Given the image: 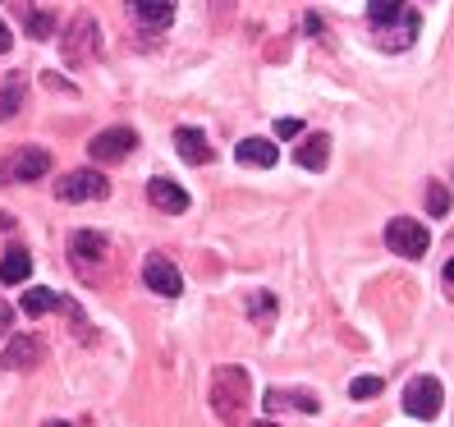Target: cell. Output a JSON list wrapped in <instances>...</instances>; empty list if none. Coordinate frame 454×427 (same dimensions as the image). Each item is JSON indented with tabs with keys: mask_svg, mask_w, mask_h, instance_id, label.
<instances>
[{
	"mask_svg": "<svg viewBox=\"0 0 454 427\" xmlns=\"http://www.w3.org/2000/svg\"><path fill=\"white\" fill-rule=\"evenodd\" d=\"M248 372L239 363H221L216 372H211V414H216L225 427H239L244 423V409H248Z\"/></svg>",
	"mask_w": 454,
	"mask_h": 427,
	"instance_id": "6da1fadb",
	"label": "cell"
},
{
	"mask_svg": "<svg viewBox=\"0 0 454 427\" xmlns=\"http://www.w3.org/2000/svg\"><path fill=\"white\" fill-rule=\"evenodd\" d=\"M69 266L78 272V281H101L106 276V266H111V244H106V234L97 230H78L69 239Z\"/></svg>",
	"mask_w": 454,
	"mask_h": 427,
	"instance_id": "7a4b0ae2",
	"label": "cell"
},
{
	"mask_svg": "<svg viewBox=\"0 0 454 427\" xmlns=\"http://www.w3.org/2000/svg\"><path fill=\"white\" fill-rule=\"evenodd\" d=\"M97 51H101V28H97V19H92V14H74L69 28L60 33V56H65V65L78 69V65H88Z\"/></svg>",
	"mask_w": 454,
	"mask_h": 427,
	"instance_id": "3957f363",
	"label": "cell"
},
{
	"mask_svg": "<svg viewBox=\"0 0 454 427\" xmlns=\"http://www.w3.org/2000/svg\"><path fill=\"white\" fill-rule=\"evenodd\" d=\"M106 194H111V179H106L97 166L92 170H69L56 184V198L60 202H101Z\"/></svg>",
	"mask_w": 454,
	"mask_h": 427,
	"instance_id": "277c9868",
	"label": "cell"
},
{
	"mask_svg": "<svg viewBox=\"0 0 454 427\" xmlns=\"http://www.w3.org/2000/svg\"><path fill=\"white\" fill-rule=\"evenodd\" d=\"M138 147V133H133L129 124H115V129H101V133H92V143H88V156L97 166H115V162H124V156Z\"/></svg>",
	"mask_w": 454,
	"mask_h": 427,
	"instance_id": "5b68a950",
	"label": "cell"
},
{
	"mask_svg": "<svg viewBox=\"0 0 454 427\" xmlns=\"http://www.w3.org/2000/svg\"><path fill=\"white\" fill-rule=\"evenodd\" d=\"M386 244H390V253H399V257H422L427 244H432V234H427V225L413 221V217H395V221L386 225Z\"/></svg>",
	"mask_w": 454,
	"mask_h": 427,
	"instance_id": "8992f818",
	"label": "cell"
},
{
	"mask_svg": "<svg viewBox=\"0 0 454 427\" xmlns=\"http://www.w3.org/2000/svg\"><path fill=\"white\" fill-rule=\"evenodd\" d=\"M441 405H445V386H441L436 377H413V382L404 386V409H409L413 418L432 423V418L441 414Z\"/></svg>",
	"mask_w": 454,
	"mask_h": 427,
	"instance_id": "52a82bcc",
	"label": "cell"
},
{
	"mask_svg": "<svg viewBox=\"0 0 454 427\" xmlns=\"http://www.w3.org/2000/svg\"><path fill=\"white\" fill-rule=\"evenodd\" d=\"M143 281H147L152 295H161V299L184 295V276H179V266H175L170 257H147V262H143Z\"/></svg>",
	"mask_w": 454,
	"mask_h": 427,
	"instance_id": "ba28073f",
	"label": "cell"
},
{
	"mask_svg": "<svg viewBox=\"0 0 454 427\" xmlns=\"http://www.w3.org/2000/svg\"><path fill=\"white\" fill-rule=\"evenodd\" d=\"M46 359V344L37 336H14L5 350H0V368H10V372H28V368H42Z\"/></svg>",
	"mask_w": 454,
	"mask_h": 427,
	"instance_id": "9c48e42d",
	"label": "cell"
},
{
	"mask_svg": "<svg viewBox=\"0 0 454 427\" xmlns=\"http://www.w3.org/2000/svg\"><path fill=\"white\" fill-rule=\"evenodd\" d=\"M147 198H152V207H156V211H170V217H179V211H189V194H184L175 179H166V175L147 179Z\"/></svg>",
	"mask_w": 454,
	"mask_h": 427,
	"instance_id": "30bf717a",
	"label": "cell"
},
{
	"mask_svg": "<svg viewBox=\"0 0 454 427\" xmlns=\"http://www.w3.org/2000/svg\"><path fill=\"white\" fill-rule=\"evenodd\" d=\"M262 409H266V414H280V409L317 414V409H322V399H317V395H308V391H280V386H271V391L262 395Z\"/></svg>",
	"mask_w": 454,
	"mask_h": 427,
	"instance_id": "8fae6325",
	"label": "cell"
},
{
	"mask_svg": "<svg viewBox=\"0 0 454 427\" xmlns=\"http://www.w3.org/2000/svg\"><path fill=\"white\" fill-rule=\"evenodd\" d=\"M175 147H179V156H184L189 166H207V162H211V143H207V133H202V129H193V124L175 129Z\"/></svg>",
	"mask_w": 454,
	"mask_h": 427,
	"instance_id": "7c38bea8",
	"label": "cell"
},
{
	"mask_svg": "<svg viewBox=\"0 0 454 427\" xmlns=\"http://www.w3.org/2000/svg\"><path fill=\"white\" fill-rule=\"evenodd\" d=\"M234 156H239V166L271 170V166L280 162V147H276V143H266V138H244V143L234 147Z\"/></svg>",
	"mask_w": 454,
	"mask_h": 427,
	"instance_id": "4fadbf2b",
	"label": "cell"
},
{
	"mask_svg": "<svg viewBox=\"0 0 454 427\" xmlns=\"http://www.w3.org/2000/svg\"><path fill=\"white\" fill-rule=\"evenodd\" d=\"M294 162H299L303 170H322L331 162V138L326 133H308V138L299 143V152H294Z\"/></svg>",
	"mask_w": 454,
	"mask_h": 427,
	"instance_id": "5bb4252c",
	"label": "cell"
},
{
	"mask_svg": "<svg viewBox=\"0 0 454 427\" xmlns=\"http://www.w3.org/2000/svg\"><path fill=\"white\" fill-rule=\"evenodd\" d=\"M46 170H51V152H46V147H23V152L14 156V179H23V184L42 179Z\"/></svg>",
	"mask_w": 454,
	"mask_h": 427,
	"instance_id": "9a60e30c",
	"label": "cell"
},
{
	"mask_svg": "<svg viewBox=\"0 0 454 427\" xmlns=\"http://www.w3.org/2000/svg\"><path fill=\"white\" fill-rule=\"evenodd\" d=\"M19 308L28 312V317H42V312H56V308H65V299L56 295V289H46V285H33V289H23Z\"/></svg>",
	"mask_w": 454,
	"mask_h": 427,
	"instance_id": "2e32d148",
	"label": "cell"
},
{
	"mask_svg": "<svg viewBox=\"0 0 454 427\" xmlns=\"http://www.w3.org/2000/svg\"><path fill=\"white\" fill-rule=\"evenodd\" d=\"M409 14V5H404V0H367V23H372V28H390V23L395 19H404Z\"/></svg>",
	"mask_w": 454,
	"mask_h": 427,
	"instance_id": "e0dca14e",
	"label": "cell"
},
{
	"mask_svg": "<svg viewBox=\"0 0 454 427\" xmlns=\"http://www.w3.org/2000/svg\"><path fill=\"white\" fill-rule=\"evenodd\" d=\"M28 276H33V257L23 249H10L5 262H0V281H5V285H23Z\"/></svg>",
	"mask_w": 454,
	"mask_h": 427,
	"instance_id": "ac0fdd59",
	"label": "cell"
},
{
	"mask_svg": "<svg viewBox=\"0 0 454 427\" xmlns=\"http://www.w3.org/2000/svg\"><path fill=\"white\" fill-rule=\"evenodd\" d=\"M133 14H138L147 28H161V23H170V14H175V0H133Z\"/></svg>",
	"mask_w": 454,
	"mask_h": 427,
	"instance_id": "d6986e66",
	"label": "cell"
},
{
	"mask_svg": "<svg viewBox=\"0 0 454 427\" xmlns=\"http://www.w3.org/2000/svg\"><path fill=\"white\" fill-rule=\"evenodd\" d=\"M19 101H23V74L5 78V92H0V120H14L19 115Z\"/></svg>",
	"mask_w": 454,
	"mask_h": 427,
	"instance_id": "ffe728a7",
	"label": "cell"
},
{
	"mask_svg": "<svg viewBox=\"0 0 454 427\" xmlns=\"http://www.w3.org/2000/svg\"><path fill=\"white\" fill-rule=\"evenodd\" d=\"M23 23H28L33 37H51V33H56V19H51L46 10H33V5H23Z\"/></svg>",
	"mask_w": 454,
	"mask_h": 427,
	"instance_id": "44dd1931",
	"label": "cell"
},
{
	"mask_svg": "<svg viewBox=\"0 0 454 427\" xmlns=\"http://www.w3.org/2000/svg\"><path fill=\"white\" fill-rule=\"evenodd\" d=\"M427 211H432V217H445L450 211V189L436 179H427Z\"/></svg>",
	"mask_w": 454,
	"mask_h": 427,
	"instance_id": "7402d4cb",
	"label": "cell"
},
{
	"mask_svg": "<svg viewBox=\"0 0 454 427\" xmlns=\"http://www.w3.org/2000/svg\"><path fill=\"white\" fill-rule=\"evenodd\" d=\"M248 312L257 317V322H266V317H271V312H276V299H271V295H266V289H257V295H248Z\"/></svg>",
	"mask_w": 454,
	"mask_h": 427,
	"instance_id": "603a6c76",
	"label": "cell"
},
{
	"mask_svg": "<svg viewBox=\"0 0 454 427\" xmlns=\"http://www.w3.org/2000/svg\"><path fill=\"white\" fill-rule=\"evenodd\" d=\"M381 386H386L381 377H354L349 382V395L354 399H372V395H381Z\"/></svg>",
	"mask_w": 454,
	"mask_h": 427,
	"instance_id": "cb8c5ba5",
	"label": "cell"
},
{
	"mask_svg": "<svg viewBox=\"0 0 454 427\" xmlns=\"http://www.w3.org/2000/svg\"><path fill=\"white\" fill-rule=\"evenodd\" d=\"M299 120H276V133H280V138H299Z\"/></svg>",
	"mask_w": 454,
	"mask_h": 427,
	"instance_id": "d4e9b609",
	"label": "cell"
},
{
	"mask_svg": "<svg viewBox=\"0 0 454 427\" xmlns=\"http://www.w3.org/2000/svg\"><path fill=\"white\" fill-rule=\"evenodd\" d=\"M303 28H308L312 37H322V33H326V23H322V19H317V14H308V19H303Z\"/></svg>",
	"mask_w": 454,
	"mask_h": 427,
	"instance_id": "484cf974",
	"label": "cell"
},
{
	"mask_svg": "<svg viewBox=\"0 0 454 427\" xmlns=\"http://www.w3.org/2000/svg\"><path fill=\"white\" fill-rule=\"evenodd\" d=\"M10 46H14V37H10V28H5V23H0V56H5Z\"/></svg>",
	"mask_w": 454,
	"mask_h": 427,
	"instance_id": "4316f807",
	"label": "cell"
},
{
	"mask_svg": "<svg viewBox=\"0 0 454 427\" xmlns=\"http://www.w3.org/2000/svg\"><path fill=\"white\" fill-rule=\"evenodd\" d=\"M445 281H450V285H454V257H450V262H445Z\"/></svg>",
	"mask_w": 454,
	"mask_h": 427,
	"instance_id": "83f0119b",
	"label": "cell"
},
{
	"mask_svg": "<svg viewBox=\"0 0 454 427\" xmlns=\"http://www.w3.org/2000/svg\"><path fill=\"white\" fill-rule=\"evenodd\" d=\"M46 427H74V423H60V418H51V423H46Z\"/></svg>",
	"mask_w": 454,
	"mask_h": 427,
	"instance_id": "f1b7e54d",
	"label": "cell"
},
{
	"mask_svg": "<svg viewBox=\"0 0 454 427\" xmlns=\"http://www.w3.org/2000/svg\"><path fill=\"white\" fill-rule=\"evenodd\" d=\"M257 427H276V423H257Z\"/></svg>",
	"mask_w": 454,
	"mask_h": 427,
	"instance_id": "f546056e",
	"label": "cell"
}]
</instances>
